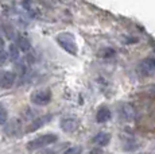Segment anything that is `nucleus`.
<instances>
[{"mask_svg": "<svg viewBox=\"0 0 155 154\" xmlns=\"http://www.w3.org/2000/svg\"><path fill=\"white\" fill-rule=\"evenodd\" d=\"M65 154H81V149H80L78 146H74V147H70V149H68Z\"/></svg>", "mask_w": 155, "mask_h": 154, "instance_id": "4468645a", "label": "nucleus"}, {"mask_svg": "<svg viewBox=\"0 0 155 154\" xmlns=\"http://www.w3.org/2000/svg\"><path fill=\"white\" fill-rule=\"evenodd\" d=\"M16 76L14 72H0V88H11L14 85Z\"/></svg>", "mask_w": 155, "mask_h": 154, "instance_id": "39448f33", "label": "nucleus"}, {"mask_svg": "<svg viewBox=\"0 0 155 154\" xmlns=\"http://www.w3.org/2000/svg\"><path fill=\"white\" fill-rule=\"evenodd\" d=\"M10 55L12 60H16L18 58V46L16 45H11L10 46Z\"/></svg>", "mask_w": 155, "mask_h": 154, "instance_id": "ddd939ff", "label": "nucleus"}, {"mask_svg": "<svg viewBox=\"0 0 155 154\" xmlns=\"http://www.w3.org/2000/svg\"><path fill=\"white\" fill-rule=\"evenodd\" d=\"M51 100V93L46 89H41V91H35L31 95V102L35 105H46L50 103Z\"/></svg>", "mask_w": 155, "mask_h": 154, "instance_id": "7ed1b4c3", "label": "nucleus"}, {"mask_svg": "<svg viewBox=\"0 0 155 154\" xmlns=\"http://www.w3.org/2000/svg\"><path fill=\"white\" fill-rule=\"evenodd\" d=\"M7 120H8V112H7V109L0 104V126L5 124Z\"/></svg>", "mask_w": 155, "mask_h": 154, "instance_id": "f8f14e48", "label": "nucleus"}, {"mask_svg": "<svg viewBox=\"0 0 155 154\" xmlns=\"http://www.w3.org/2000/svg\"><path fill=\"white\" fill-rule=\"evenodd\" d=\"M59 126H61V129L64 130L65 132H71V131H74V130L77 129L78 122H77L74 118H65V119L61 120Z\"/></svg>", "mask_w": 155, "mask_h": 154, "instance_id": "0eeeda50", "label": "nucleus"}, {"mask_svg": "<svg viewBox=\"0 0 155 154\" xmlns=\"http://www.w3.org/2000/svg\"><path fill=\"white\" fill-rule=\"evenodd\" d=\"M96 119L99 123H105L111 119V111H109L107 107H103L97 111V115H96Z\"/></svg>", "mask_w": 155, "mask_h": 154, "instance_id": "1a4fd4ad", "label": "nucleus"}, {"mask_svg": "<svg viewBox=\"0 0 155 154\" xmlns=\"http://www.w3.org/2000/svg\"><path fill=\"white\" fill-rule=\"evenodd\" d=\"M7 58H8V53L4 52V50H0V64H2V62H4Z\"/></svg>", "mask_w": 155, "mask_h": 154, "instance_id": "2eb2a0df", "label": "nucleus"}, {"mask_svg": "<svg viewBox=\"0 0 155 154\" xmlns=\"http://www.w3.org/2000/svg\"><path fill=\"white\" fill-rule=\"evenodd\" d=\"M3 45H4V41H3L2 37H0V47H3Z\"/></svg>", "mask_w": 155, "mask_h": 154, "instance_id": "f3484780", "label": "nucleus"}, {"mask_svg": "<svg viewBox=\"0 0 155 154\" xmlns=\"http://www.w3.org/2000/svg\"><path fill=\"white\" fill-rule=\"evenodd\" d=\"M92 141L97 146H107L109 143V141H111V135L108 132H99L97 135H94Z\"/></svg>", "mask_w": 155, "mask_h": 154, "instance_id": "6e6552de", "label": "nucleus"}, {"mask_svg": "<svg viewBox=\"0 0 155 154\" xmlns=\"http://www.w3.org/2000/svg\"><path fill=\"white\" fill-rule=\"evenodd\" d=\"M139 72L142 73L143 76H150L155 73V58L150 57L143 60L140 64H139Z\"/></svg>", "mask_w": 155, "mask_h": 154, "instance_id": "20e7f679", "label": "nucleus"}, {"mask_svg": "<svg viewBox=\"0 0 155 154\" xmlns=\"http://www.w3.org/2000/svg\"><path fill=\"white\" fill-rule=\"evenodd\" d=\"M50 118H51L50 115H45V116H41V118H37V119H34L31 123L28 124L27 131L28 132H32V131H35V130L41 129V127H43L45 124H46L50 120Z\"/></svg>", "mask_w": 155, "mask_h": 154, "instance_id": "423d86ee", "label": "nucleus"}, {"mask_svg": "<svg viewBox=\"0 0 155 154\" xmlns=\"http://www.w3.org/2000/svg\"><path fill=\"white\" fill-rule=\"evenodd\" d=\"M119 112H120V118L123 120H131L134 118V109L128 104L121 105V108L119 109Z\"/></svg>", "mask_w": 155, "mask_h": 154, "instance_id": "9d476101", "label": "nucleus"}, {"mask_svg": "<svg viewBox=\"0 0 155 154\" xmlns=\"http://www.w3.org/2000/svg\"><path fill=\"white\" fill-rule=\"evenodd\" d=\"M89 154H103V152H101L100 149H93L89 152Z\"/></svg>", "mask_w": 155, "mask_h": 154, "instance_id": "dca6fc26", "label": "nucleus"}, {"mask_svg": "<svg viewBox=\"0 0 155 154\" xmlns=\"http://www.w3.org/2000/svg\"><path fill=\"white\" fill-rule=\"evenodd\" d=\"M55 141H57L55 134H45V135H41V137L32 139V141H30L27 143V149L31 150V152H35V150L43 149V147L54 143Z\"/></svg>", "mask_w": 155, "mask_h": 154, "instance_id": "f03ea898", "label": "nucleus"}, {"mask_svg": "<svg viewBox=\"0 0 155 154\" xmlns=\"http://www.w3.org/2000/svg\"><path fill=\"white\" fill-rule=\"evenodd\" d=\"M57 42H58V45L61 46L62 49L66 50L70 54L76 55L77 52H78L76 39H74V37L71 34H69V32H62V34H59L58 37H57Z\"/></svg>", "mask_w": 155, "mask_h": 154, "instance_id": "f257e3e1", "label": "nucleus"}, {"mask_svg": "<svg viewBox=\"0 0 155 154\" xmlns=\"http://www.w3.org/2000/svg\"><path fill=\"white\" fill-rule=\"evenodd\" d=\"M18 47H20L23 52H27L30 49V41L25 37H19L18 38Z\"/></svg>", "mask_w": 155, "mask_h": 154, "instance_id": "9b49d317", "label": "nucleus"}]
</instances>
